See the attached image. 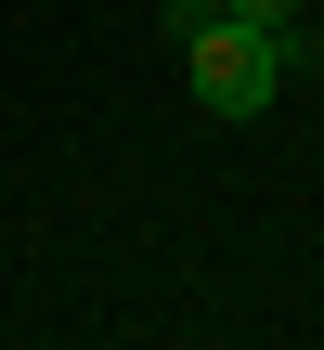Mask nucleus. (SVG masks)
<instances>
[{
    "label": "nucleus",
    "mask_w": 324,
    "mask_h": 350,
    "mask_svg": "<svg viewBox=\"0 0 324 350\" xmlns=\"http://www.w3.org/2000/svg\"><path fill=\"white\" fill-rule=\"evenodd\" d=\"M299 65H312L299 39H260V26H234V13H208V26L182 39V78H195V104H208V117H273Z\"/></svg>",
    "instance_id": "f257e3e1"
},
{
    "label": "nucleus",
    "mask_w": 324,
    "mask_h": 350,
    "mask_svg": "<svg viewBox=\"0 0 324 350\" xmlns=\"http://www.w3.org/2000/svg\"><path fill=\"white\" fill-rule=\"evenodd\" d=\"M221 13L260 26V39H299V52H312V0H221Z\"/></svg>",
    "instance_id": "f03ea898"
}]
</instances>
